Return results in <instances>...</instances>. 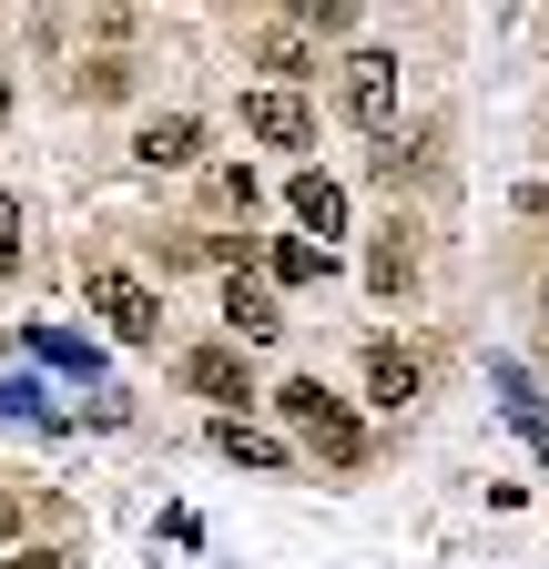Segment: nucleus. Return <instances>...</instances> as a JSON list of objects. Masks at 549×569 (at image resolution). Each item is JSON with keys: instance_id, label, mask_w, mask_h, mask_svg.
Wrapping results in <instances>:
<instances>
[{"instance_id": "1", "label": "nucleus", "mask_w": 549, "mask_h": 569, "mask_svg": "<svg viewBox=\"0 0 549 569\" xmlns=\"http://www.w3.org/2000/svg\"><path fill=\"white\" fill-rule=\"evenodd\" d=\"M274 407H286V417H296V438H306L316 458H336V468H347V458L367 448V427H357V407H347V397H326L316 377H296V387H274Z\"/></svg>"}, {"instance_id": "2", "label": "nucleus", "mask_w": 549, "mask_h": 569, "mask_svg": "<svg viewBox=\"0 0 549 569\" xmlns=\"http://www.w3.org/2000/svg\"><path fill=\"white\" fill-rule=\"evenodd\" d=\"M92 306L112 316V336H122V346H153V336H163V306H153L143 284H132V274H112V264L92 274Z\"/></svg>"}, {"instance_id": "3", "label": "nucleus", "mask_w": 549, "mask_h": 569, "mask_svg": "<svg viewBox=\"0 0 549 569\" xmlns=\"http://www.w3.org/2000/svg\"><path fill=\"white\" fill-rule=\"evenodd\" d=\"M347 112H357L367 132L397 122V61H387V51H357V61H347Z\"/></svg>"}, {"instance_id": "4", "label": "nucleus", "mask_w": 549, "mask_h": 569, "mask_svg": "<svg viewBox=\"0 0 549 569\" xmlns=\"http://www.w3.org/2000/svg\"><path fill=\"white\" fill-rule=\"evenodd\" d=\"M183 387H193V397H214L224 417L254 397V377H244V356H234V346H193V356H183Z\"/></svg>"}, {"instance_id": "5", "label": "nucleus", "mask_w": 549, "mask_h": 569, "mask_svg": "<svg viewBox=\"0 0 549 569\" xmlns=\"http://www.w3.org/2000/svg\"><path fill=\"white\" fill-rule=\"evenodd\" d=\"M244 132H254V142H286V153H296V142H306V102H296L286 82H274V92H244Z\"/></svg>"}, {"instance_id": "6", "label": "nucleus", "mask_w": 549, "mask_h": 569, "mask_svg": "<svg viewBox=\"0 0 549 569\" xmlns=\"http://www.w3.org/2000/svg\"><path fill=\"white\" fill-rule=\"evenodd\" d=\"M367 397H377V407H418V356L377 336V346H367Z\"/></svg>"}, {"instance_id": "7", "label": "nucleus", "mask_w": 549, "mask_h": 569, "mask_svg": "<svg viewBox=\"0 0 549 569\" xmlns=\"http://www.w3.org/2000/svg\"><path fill=\"white\" fill-rule=\"evenodd\" d=\"M132 153H143L153 173H173V163L203 153V122H193V112H163V122H143V142H132Z\"/></svg>"}, {"instance_id": "8", "label": "nucleus", "mask_w": 549, "mask_h": 569, "mask_svg": "<svg viewBox=\"0 0 549 569\" xmlns=\"http://www.w3.org/2000/svg\"><path fill=\"white\" fill-rule=\"evenodd\" d=\"M224 326H234V346H274V326H286V316H274V296H264V284H224Z\"/></svg>"}, {"instance_id": "9", "label": "nucleus", "mask_w": 549, "mask_h": 569, "mask_svg": "<svg viewBox=\"0 0 549 569\" xmlns=\"http://www.w3.org/2000/svg\"><path fill=\"white\" fill-rule=\"evenodd\" d=\"M214 448L234 468H286V438H264V427H244V417H214Z\"/></svg>"}, {"instance_id": "10", "label": "nucleus", "mask_w": 549, "mask_h": 569, "mask_svg": "<svg viewBox=\"0 0 549 569\" xmlns=\"http://www.w3.org/2000/svg\"><path fill=\"white\" fill-rule=\"evenodd\" d=\"M296 224L306 234H336V224H347V193H336L326 173H296Z\"/></svg>"}, {"instance_id": "11", "label": "nucleus", "mask_w": 549, "mask_h": 569, "mask_svg": "<svg viewBox=\"0 0 549 569\" xmlns=\"http://www.w3.org/2000/svg\"><path fill=\"white\" fill-rule=\"evenodd\" d=\"M367 284H377V296H397V284H407V224H387V234L367 244Z\"/></svg>"}, {"instance_id": "12", "label": "nucleus", "mask_w": 549, "mask_h": 569, "mask_svg": "<svg viewBox=\"0 0 549 569\" xmlns=\"http://www.w3.org/2000/svg\"><path fill=\"white\" fill-rule=\"evenodd\" d=\"M264 264H274V284H316V274H326V244H306V234H296V244H274Z\"/></svg>"}, {"instance_id": "13", "label": "nucleus", "mask_w": 549, "mask_h": 569, "mask_svg": "<svg viewBox=\"0 0 549 569\" xmlns=\"http://www.w3.org/2000/svg\"><path fill=\"white\" fill-rule=\"evenodd\" d=\"M264 71H306V31H264Z\"/></svg>"}, {"instance_id": "14", "label": "nucleus", "mask_w": 549, "mask_h": 569, "mask_svg": "<svg viewBox=\"0 0 549 569\" xmlns=\"http://www.w3.org/2000/svg\"><path fill=\"white\" fill-rule=\"evenodd\" d=\"M11 254H21V203L0 193V264H11Z\"/></svg>"}, {"instance_id": "15", "label": "nucleus", "mask_w": 549, "mask_h": 569, "mask_svg": "<svg viewBox=\"0 0 549 569\" xmlns=\"http://www.w3.org/2000/svg\"><path fill=\"white\" fill-rule=\"evenodd\" d=\"M11 569H82V559H72V549H21Z\"/></svg>"}, {"instance_id": "16", "label": "nucleus", "mask_w": 549, "mask_h": 569, "mask_svg": "<svg viewBox=\"0 0 549 569\" xmlns=\"http://www.w3.org/2000/svg\"><path fill=\"white\" fill-rule=\"evenodd\" d=\"M11 529H21V498H0V539H11Z\"/></svg>"}, {"instance_id": "17", "label": "nucleus", "mask_w": 549, "mask_h": 569, "mask_svg": "<svg viewBox=\"0 0 549 569\" xmlns=\"http://www.w3.org/2000/svg\"><path fill=\"white\" fill-rule=\"evenodd\" d=\"M0 112H11V82H0Z\"/></svg>"}]
</instances>
